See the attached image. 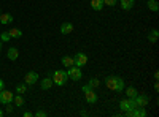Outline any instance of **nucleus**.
<instances>
[{
	"label": "nucleus",
	"mask_w": 159,
	"mask_h": 117,
	"mask_svg": "<svg viewBox=\"0 0 159 117\" xmlns=\"http://www.w3.org/2000/svg\"><path fill=\"white\" fill-rule=\"evenodd\" d=\"M105 86L110 90H115V92H123L124 90V79L119 76H108L107 79H105Z\"/></svg>",
	"instance_id": "1"
},
{
	"label": "nucleus",
	"mask_w": 159,
	"mask_h": 117,
	"mask_svg": "<svg viewBox=\"0 0 159 117\" xmlns=\"http://www.w3.org/2000/svg\"><path fill=\"white\" fill-rule=\"evenodd\" d=\"M51 79H52V84L62 87V86L67 84L69 74H67V71H64V70H57V71H54V73L51 74Z\"/></svg>",
	"instance_id": "2"
},
{
	"label": "nucleus",
	"mask_w": 159,
	"mask_h": 117,
	"mask_svg": "<svg viewBox=\"0 0 159 117\" xmlns=\"http://www.w3.org/2000/svg\"><path fill=\"white\" fill-rule=\"evenodd\" d=\"M124 114L127 117H145V115H147V109H145L143 106H135V108L126 111Z\"/></svg>",
	"instance_id": "3"
},
{
	"label": "nucleus",
	"mask_w": 159,
	"mask_h": 117,
	"mask_svg": "<svg viewBox=\"0 0 159 117\" xmlns=\"http://www.w3.org/2000/svg\"><path fill=\"white\" fill-rule=\"evenodd\" d=\"M69 77H72L73 81H80L83 77V73H81V68L80 67H75V65H72V67H69V71H67Z\"/></svg>",
	"instance_id": "4"
},
{
	"label": "nucleus",
	"mask_w": 159,
	"mask_h": 117,
	"mask_svg": "<svg viewBox=\"0 0 159 117\" xmlns=\"http://www.w3.org/2000/svg\"><path fill=\"white\" fill-rule=\"evenodd\" d=\"M88 63V56L84 52H78L76 56H73V65L75 67H84V65Z\"/></svg>",
	"instance_id": "5"
},
{
	"label": "nucleus",
	"mask_w": 159,
	"mask_h": 117,
	"mask_svg": "<svg viewBox=\"0 0 159 117\" xmlns=\"http://www.w3.org/2000/svg\"><path fill=\"white\" fill-rule=\"evenodd\" d=\"M134 101H135V105L137 106H148V103H150V97L147 94H137L134 97Z\"/></svg>",
	"instance_id": "6"
},
{
	"label": "nucleus",
	"mask_w": 159,
	"mask_h": 117,
	"mask_svg": "<svg viewBox=\"0 0 159 117\" xmlns=\"http://www.w3.org/2000/svg\"><path fill=\"white\" fill-rule=\"evenodd\" d=\"M13 98H15V94H11L10 90H0V103L2 105H8V103L13 101Z\"/></svg>",
	"instance_id": "7"
},
{
	"label": "nucleus",
	"mask_w": 159,
	"mask_h": 117,
	"mask_svg": "<svg viewBox=\"0 0 159 117\" xmlns=\"http://www.w3.org/2000/svg\"><path fill=\"white\" fill-rule=\"evenodd\" d=\"M135 106H137V105H135L134 98H126V100H121V101H119V108H121L124 112L129 111V109H132V108H135Z\"/></svg>",
	"instance_id": "8"
},
{
	"label": "nucleus",
	"mask_w": 159,
	"mask_h": 117,
	"mask_svg": "<svg viewBox=\"0 0 159 117\" xmlns=\"http://www.w3.org/2000/svg\"><path fill=\"white\" fill-rule=\"evenodd\" d=\"M24 81H25V84H27V86H32V84H35V82L38 81V73H37V71H29L27 74H25Z\"/></svg>",
	"instance_id": "9"
},
{
	"label": "nucleus",
	"mask_w": 159,
	"mask_h": 117,
	"mask_svg": "<svg viewBox=\"0 0 159 117\" xmlns=\"http://www.w3.org/2000/svg\"><path fill=\"white\" fill-rule=\"evenodd\" d=\"M84 94V98H86V101L89 103V105H96L97 103V94L94 92V90H88V92H83Z\"/></svg>",
	"instance_id": "10"
},
{
	"label": "nucleus",
	"mask_w": 159,
	"mask_h": 117,
	"mask_svg": "<svg viewBox=\"0 0 159 117\" xmlns=\"http://www.w3.org/2000/svg\"><path fill=\"white\" fill-rule=\"evenodd\" d=\"M73 32V24L72 22H64L62 25H61V33L62 35H69V33H72Z\"/></svg>",
	"instance_id": "11"
},
{
	"label": "nucleus",
	"mask_w": 159,
	"mask_h": 117,
	"mask_svg": "<svg viewBox=\"0 0 159 117\" xmlns=\"http://www.w3.org/2000/svg\"><path fill=\"white\" fill-rule=\"evenodd\" d=\"M134 5H135V0H121V8L124 11L132 10V8H134Z\"/></svg>",
	"instance_id": "12"
},
{
	"label": "nucleus",
	"mask_w": 159,
	"mask_h": 117,
	"mask_svg": "<svg viewBox=\"0 0 159 117\" xmlns=\"http://www.w3.org/2000/svg\"><path fill=\"white\" fill-rule=\"evenodd\" d=\"M103 6H105V5H103L102 0H91V8L94 10V11H100Z\"/></svg>",
	"instance_id": "13"
},
{
	"label": "nucleus",
	"mask_w": 159,
	"mask_h": 117,
	"mask_svg": "<svg viewBox=\"0 0 159 117\" xmlns=\"http://www.w3.org/2000/svg\"><path fill=\"white\" fill-rule=\"evenodd\" d=\"M7 56H8L10 60H16L18 56H19V51H18L16 48H10V49H8V52H7Z\"/></svg>",
	"instance_id": "14"
},
{
	"label": "nucleus",
	"mask_w": 159,
	"mask_h": 117,
	"mask_svg": "<svg viewBox=\"0 0 159 117\" xmlns=\"http://www.w3.org/2000/svg\"><path fill=\"white\" fill-rule=\"evenodd\" d=\"M40 86H42L43 90H48V89L52 87V79H51V77H45L43 81H40Z\"/></svg>",
	"instance_id": "15"
},
{
	"label": "nucleus",
	"mask_w": 159,
	"mask_h": 117,
	"mask_svg": "<svg viewBox=\"0 0 159 117\" xmlns=\"http://www.w3.org/2000/svg\"><path fill=\"white\" fill-rule=\"evenodd\" d=\"M157 38H159V32H157L156 29L150 30V33H148V41H150V43H156Z\"/></svg>",
	"instance_id": "16"
},
{
	"label": "nucleus",
	"mask_w": 159,
	"mask_h": 117,
	"mask_svg": "<svg viewBox=\"0 0 159 117\" xmlns=\"http://www.w3.org/2000/svg\"><path fill=\"white\" fill-rule=\"evenodd\" d=\"M61 62H62V65H64L65 68H69V67H72V65H73V57H70V56H64Z\"/></svg>",
	"instance_id": "17"
},
{
	"label": "nucleus",
	"mask_w": 159,
	"mask_h": 117,
	"mask_svg": "<svg viewBox=\"0 0 159 117\" xmlns=\"http://www.w3.org/2000/svg\"><path fill=\"white\" fill-rule=\"evenodd\" d=\"M11 21H13V16L8 15V13H5V15H0V24L7 25V24H10Z\"/></svg>",
	"instance_id": "18"
},
{
	"label": "nucleus",
	"mask_w": 159,
	"mask_h": 117,
	"mask_svg": "<svg viewBox=\"0 0 159 117\" xmlns=\"http://www.w3.org/2000/svg\"><path fill=\"white\" fill-rule=\"evenodd\" d=\"M147 6H148V10H151V11H157L159 10V3H157V0H148L147 2Z\"/></svg>",
	"instance_id": "19"
},
{
	"label": "nucleus",
	"mask_w": 159,
	"mask_h": 117,
	"mask_svg": "<svg viewBox=\"0 0 159 117\" xmlns=\"http://www.w3.org/2000/svg\"><path fill=\"white\" fill-rule=\"evenodd\" d=\"M137 94H139V92H137V89H135V87H127V89H126V95H127V98H134Z\"/></svg>",
	"instance_id": "20"
},
{
	"label": "nucleus",
	"mask_w": 159,
	"mask_h": 117,
	"mask_svg": "<svg viewBox=\"0 0 159 117\" xmlns=\"http://www.w3.org/2000/svg\"><path fill=\"white\" fill-rule=\"evenodd\" d=\"M13 101H15V105L16 106H19V108H22L24 106V98H22V95H15V98H13Z\"/></svg>",
	"instance_id": "21"
},
{
	"label": "nucleus",
	"mask_w": 159,
	"mask_h": 117,
	"mask_svg": "<svg viewBox=\"0 0 159 117\" xmlns=\"http://www.w3.org/2000/svg\"><path fill=\"white\" fill-rule=\"evenodd\" d=\"M8 33H10V38H21L22 36V32L19 29H11Z\"/></svg>",
	"instance_id": "22"
},
{
	"label": "nucleus",
	"mask_w": 159,
	"mask_h": 117,
	"mask_svg": "<svg viewBox=\"0 0 159 117\" xmlns=\"http://www.w3.org/2000/svg\"><path fill=\"white\" fill-rule=\"evenodd\" d=\"M25 90H27V86L25 84H18L16 86V94H19V95L25 94Z\"/></svg>",
	"instance_id": "23"
},
{
	"label": "nucleus",
	"mask_w": 159,
	"mask_h": 117,
	"mask_svg": "<svg viewBox=\"0 0 159 117\" xmlns=\"http://www.w3.org/2000/svg\"><path fill=\"white\" fill-rule=\"evenodd\" d=\"M91 87H97V86H100V81L97 79V77H91L89 79V82H88Z\"/></svg>",
	"instance_id": "24"
},
{
	"label": "nucleus",
	"mask_w": 159,
	"mask_h": 117,
	"mask_svg": "<svg viewBox=\"0 0 159 117\" xmlns=\"http://www.w3.org/2000/svg\"><path fill=\"white\" fill-rule=\"evenodd\" d=\"M103 5H107V6H115L116 5V0H102Z\"/></svg>",
	"instance_id": "25"
},
{
	"label": "nucleus",
	"mask_w": 159,
	"mask_h": 117,
	"mask_svg": "<svg viewBox=\"0 0 159 117\" xmlns=\"http://www.w3.org/2000/svg\"><path fill=\"white\" fill-rule=\"evenodd\" d=\"M0 40H2V41H8V40H10V33H8V32H3L2 36H0Z\"/></svg>",
	"instance_id": "26"
},
{
	"label": "nucleus",
	"mask_w": 159,
	"mask_h": 117,
	"mask_svg": "<svg viewBox=\"0 0 159 117\" xmlns=\"http://www.w3.org/2000/svg\"><path fill=\"white\" fill-rule=\"evenodd\" d=\"M34 115H35V117H46V112H45V111H37Z\"/></svg>",
	"instance_id": "27"
},
{
	"label": "nucleus",
	"mask_w": 159,
	"mask_h": 117,
	"mask_svg": "<svg viewBox=\"0 0 159 117\" xmlns=\"http://www.w3.org/2000/svg\"><path fill=\"white\" fill-rule=\"evenodd\" d=\"M91 89H92V87H91L89 84H86V86H83V87H81V90H83V92H88V90H91Z\"/></svg>",
	"instance_id": "28"
},
{
	"label": "nucleus",
	"mask_w": 159,
	"mask_h": 117,
	"mask_svg": "<svg viewBox=\"0 0 159 117\" xmlns=\"http://www.w3.org/2000/svg\"><path fill=\"white\" fill-rule=\"evenodd\" d=\"M7 112H8V114H11V112H13V106H11V103H8V105H7Z\"/></svg>",
	"instance_id": "29"
},
{
	"label": "nucleus",
	"mask_w": 159,
	"mask_h": 117,
	"mask_svg": "<svg viewBox=\"0 0 159 117\" xmlns=\"http://www.w3.org/2000/svg\"><path fill=\"white\" fill-rule=\"evenodd\" d=\"M34 115V112H30V111H25L24 112V117H32Z\"/></svg>",
	"instance_id": "30"
},
{
	"label": "nucleus",
	"mask_w": 159,
	"mask_h": 117,
	"mask_svg": "<svg viewBox=\"0 0 159 117\" xmlns=\"http://www.w3.org/2000/svg\"><path fill=\"white\" fill-rule=\"evenodd\" d=\"M154 90H156V92H157V90H159V84H157V81L154 82Z\"/></svg>",
	"instance_id": "31"
},
{
	"label": "nucleus",
	"mask_w": 159,
	"mask_h": 117,
	"mask_svg": "<svg viewBox=\"0 0 159 117\" xmlns=\"http://www.w3.org/2000/svg\"><path fill=\"white\" fill-rule=\"evenodd\" d=\"M2 89H3V81L0 79V90H2Z\"/></svg>",
	"instance_id": "32"
},
{
	"label": "nucleus",
	"mask_w": 159,
	"mask_h": 117,
	"mask_svg": "<svg viewBox=\"0 0 159 117\" xmlns=\"http://www.w3.org/2000/svg\"><path fill=\"white\" fill-rule=\"evenodd\" d=\"M2 115H3V111H2V109H0V117H2Z\"/></svg>",
	"instance_id": "33"
},
{
	"label": "nucleus",
	"mask_w": 159,
	"mask_h": 117,
	"mask_svg": "<svg viewBox=\"0 0 159 117\" xmlns=\"http://www.w3.org/2000/svg\"><path fill=\"white\" fill-rule=\"evenodd\" d=\"M0 51H2V40H0Z\"/></svg>",
	"instance_id": "34"
},
{
	"label": "nucleus",
	"mask_w": 159,
	"mask_h": 117,
	"mask_svg": "<svg viewBox=\"0 0 159 117\" xmlns=\"http://www.w3.org/2000/svg\"><path fill=\"white\" fill-rule=\"evenodd\" d=\"M0 15H2V11H0Z\"/></svg>",
	"instance_id": "35"
}]
</instances>
